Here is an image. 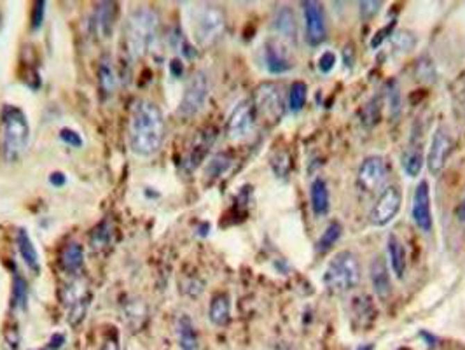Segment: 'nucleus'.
I'll return each mask as SVG.
<instances>
[{"label":"nucleus","instance_id":"f257e3e1","mask_svg":"<svg viewBox=\"0 0 465 350\" xmlns=\"http://www.w3.org/2000/svg\"><path fill=\"white\" fill-rule=\"evenodd\" d=\"M164 139V117L151 100H138L130 117V147L138 156H153Z\"/></svg>","mask_w":465,"mask_h":350},{"label":"nucleus","instance_id":"f03ea898","mask_svg":"<svg viewBox=\"0 0 465 350\" xmlns=\"http://www.w3.org/2000/svg\"><path fill=\"white\" fill-rule=\"evenodd\" d=\"M160 32V18L153 8L140 6L128 15L124 23V46L131 60L144 58Z\"/></svg>","mask_w":465,"mask_h":350},{"label":"nucleus","instance_id":"7ed1b4c3","mask_svg":"<svg viewBox=\"0 0 465 350\" xmlns=\"http://www.w3.org/2000/svg\"><path fill=\"white\" fill-rule=\"evenodd\" d=\"M2 154L8 161H16L25 154L30 142V124L25 112L15 106H6L0 119Z\"/></svg>","mask_w":465,"mask_h":350},{"label":"nucleus","instance_id":"20e7f679","mask_svg":"<svg viewBox=\"0 0 465 350\" xmlns=\"http://www.w3.org/2000/svg\"><path fill=\"white\" fill-rule=\"evenodd\" d=\"M360 278H362V267L359 256L352 251H339L329 261L322 281L331 292L345 294L360 284Z\"/></svg>","mask_w":465,"mask_h":350},{"label":"nucleus","instance_id":"39448f33","mask_svg":"<svg viewBox=\"0 0 465 350\" xmlns=\"http://www.w3.org/2000/svg\"><path fill=\"white\" fill-rule=\"evenodd\" d=\"M193 37L201 48L217 42L226 28V18L221 8L212 4H196L189 11Z\"/></svg>","mask_w":465,"mask_h":350},{"label":"nucleus","instance_id":"423d86ee","mask_svg":"<svg viewBox=\"0 0 465 350\" xmlns=\"http://www.w3.org/2000/svg\"><path fill=\"white\" fill-rule=\"evenodd\" d=\"M208 95H210V81H208L207 72L200 70V72L193 74V77L185 86L184 95H182L178 114L182 117L196 116L207 103Z\"/></svg>","mask_w":465,"mask_h":350},{"label":"nucleus","instance_id":"0eeeda50","mask_svg":"<svg viewBox=\"0 0 465 350\" xmlns=\"http://www.w3.org/2000/svg\"><path fill=\"white\" fill-rule=\"evenodd\" d=\"M254 110L261 114L264 119L278 123L285 112L282 88L276 83L259 84L254 93Z\"/></svg>","mask_w":465,"mask_h":350},{"label":"nucleus","instance_id":"6e6552de","mask_svg":"<svg viewBox=\"0 0 465 350\" xmlns=\"http://www.w3.org/2000/svg\"><path fill=\"white\" fill-rule=\"evenodd\" d=\"M403 207V191L399 186H387L371 210V223L375 226H387L399 214Z\"/></svg>","mask_w":465,"mask_h":350},{"label":"nucleus","instance_id":"1a4fd4ad","mask_svg":"<svg viewBox=\"0 0 465 350\" xmlns=\"http://www.w3.org/2000/svg\"><path fill=\"white\" fill-rule=\"evenodd\" d=\"M453 151V139L446 126H439L434 131L432 140H430L429 154H427V168L432 175H437L446 167V161Z\"/></svg>","mask_w":465,"mask_h":350},{"label":"nucleus","instance_id":"9d476101","mask_svg":"<svg viewBox=\"0 0 465 350\" xmlns=\"http://www.w3.org/2000/svg\"><path fill=\"white\" fill-rule=\"evenodd\" d=\"M387 177V167L385 160L382 156L371 154V156L364 158L362 165L357 174V186L364 191V193H375L382 188Z\"/></svg>","mask_w":465,"mask_h":350},{"label":"nucleus","instance_id":"9b49d317","mask_svg":"<svg viewBox=\"0 0 465 350\" xmlns=\"http://www.w3.org/2000/svg\"><path fill=\"white\" fill-rule=\"evenodd\" d=\"M411 219L425 233L432 231V205H430V186L427 181H420L418 186L414 188L413 205H411Z\"/></svg>","mask_w":465,"mask_h":350},{"label":"nucleus","instance_id":"f8f14e48","mask_svg":"<svg viewBox=\"0 0 465 350\" xmlns=\"http://www.w3.org/2000/svg\"><path fill=\"white\" fill-rule=\"evenodd\" d=\"M303 15H305L306 39L312 46H319L328 37V25H326V11L320 2H303Z\"/></svg>","mask_w":465,"mask_h":350},{"label":"nucleus","instance_id":"ddd939ff","mask_svg":"<svg viewBox=\"0 0 465 350\" xmlns=\"http://www.w3.org/2000/svg\"><path fill=\"white\" fill-rule=\"evenodd\" d=\"M252 128H254V106L245 100L232 109L226 133L231 140H244L251 135Z\"/></svg>","mask_w":465,"mask_h":350},{"label":"nucleus","instance_id":"4468645a","mask_svg":"<svg viewBox=\"0 0 465 350\" xmlns=\"http://www.w3.org/2000/svg\"><path fill=\"white\" fill-rule=\"evenodd\" d=\"M369 277L373 289H375L376 296L380 299H387L392 294V278H390L389 265H387V259L383 256H376L369 265Z\"/></svg>","mask_w":465,"mask_h":350},{"label":"nucleus","instance_id":"2eb2a0df","mask_svg":"<svg viewBox=\"0 0 465 350\" xmlns=\"http://www.w3.org/2000/svg\"><path fill=\"white\" fill-rule=\"evenodd\" d=\"M264 65L269 74H285L292 69L291 58L282 44L269 42L264 48Z\"/></svg>","mask_w":465,"mask_h":350},{"label":"nucleus","instance_id":"dca6fc26","mask_svg":"<svg viewBox=\"0 0 465 350\" xmlns=\"http://www.w3.org/2000/svg\"><path fill=\"white\" fill-rule=\"evenodd\" d=\"M400 167L406 172L407 177H418L423 168V153H422V140L414 137L409 146L404 149L400 156Z\"/></svg>","mask_w":465,"mask_h":350},{"label":"nucleus","instance_id":"f3484780","mask_svg":"<svg viewBox=\"0 0 465 350\" xmlns=\"http://www.w3.org/2000/svg\"><path fill=\"white\" fill-rule=\"evenodd\" d=\"M116 16H117V8L114 2H100V4L96 6L93 25H95V32L99 33L102 39H107V37L112 35Z\"/></svg>","mask_w":465,"mask_h":350},{"label":"nucleus","instance_id":"a211bd4d","mask_svg":"<svg viewBox=\"0 0 465 350\" xmlns=\"http://www.w3.org/2000/svg\"><path fill=\"white\" fill-rule=\"evenodd\" d=\"M177 331V342L180 350H200V340H198L196 328L187 314H182L175 324Z\"/></svg>","mask_w":465,"mask_h":350},{"label":"nucleus","instance_id":"6ab92c4d","mask_svg":"<svg viewBox=\"0 0 465 350\" xmlns=\"http://www.w3.org/2000/svg\"><path fill=\"white\" fill-rule=\"evenodd\" d=\"M389 259H390V268L396 274V277L399 281H403L404 275L407 270V256L404 244L400 242V238L396 233L389 235Z\"/></svg>","mask_w":465,"mask_h":350},{"label":"nucleus","instance_id":"aec40b11","mask_svg":"<svg viewBox=\"0 0 465 350\" xmlns=\"http://www.w3.org/2000/svg\"><path fill=\"white\" fill-rule=\"evenodd\" d=\"M310 198H312L313 214L319 215V217L329 214V208H331V197H329L328 183H326L322 177H316V179L312 183Z\"/></svg>","mask_w":465,"mask_h":350},{"label":"nucleus","instance_id":"412c9836","mask_svg":"<svg viewBox=\"0 0 465 350\" xmlns=\"http://www.w3.org/2000/svg\"><path fill=\"white\" fill-rule=\"evenodd\" d=\"M208 319L214 326H226L231 319V299L226 292H219L212 298L210 308H208Z\"/></svg>","mask_w":465,"mask_h":350},{"label":"nucleus","instance_id":"4be33fe9","mask_svg":"<svg viewBox=\"0 0 465 350\" xmlns=\"http://www.w3.org/2000/svg\"><path fill=\"white\" fill-rule=\"evenodd\" d=\"M16 244H18V251L22 254V259L25 261L26 267L33 272V274H39L40 272V261L39 254H37V249L33 245L32 238H30L28 231L26 230H18L16 235Z\"/></svg>","mask_w":465,"mask_h":350},{"label":"nucleus","instance_id":"5701e85b","mask_svg":"<svg viewBox=\"0 0 465 350\" xmlns=\"http://www.w3.org/2000/svg\"><path fill=\"white\" fill-rule=\"evenodd\" d=\"M60 262H62V268L69 274H77V272L83 268L84 262V251L79 244L72 242V244L65 245L60 256Z\"/></svg>","mask_w":465,"mask_h":350},{"label":"nucleus","instance_id":"b1692460","mask_svg":"<svg viewBox=\"0 0 465 350\" xmlns=\"http://www.w3.org/2000/svg\"><path fill=\"white\" fill-rule=\"evenodd\" d=\"M273 26H275V30L278 33H280L282 37H285V39H296V32H298V26H296V18H294V12L291 11V9L285 6V8H282L280 11L276 12L275 16V22H273Z\"/></svg>","mask_w":465,"mask_h":350},{"label":"nucleus","instance_id":"393cba45","mask_svg":"<svg viewBox=\"0 0 465 350\" xmlns=\"http://www.w3.org/2000/svg\"><path fill=\"white\" fill-rule=\"evenodd\" d=\"M117 77L116 70H114L112 62L109 58H103L99 67V86L103 97H110L116 90Z\"/></svg>","mask_w":465,"mask_h":350},{"label":"nucleus","instance_id":"a878e982","mask_svg":"<svg viewBox=\"0 0 465 350\" xmlns=\"http://www.w3.org/2000/svg\"><path fill=\"white\" fill-rule=\"evenodd\" d=\"M341 235H343V224L339 223V221H332V223H329V226L326 228V231H323V233L320 235L319 240H316V245H315L316 252H319V254H326V252L331 251V249L338 244Z\"/></svg>","mask_w":465,"mask_h":350},{"label":"nucleus","instance_id":"bb28decb","mask_svg":"<svg viewBox=\"0 0 465 350\" xmlns=\"http://www.w3.org/2000/svg\"><path fill=\"white\" fill-rule=\"evenodd\" d=\"M306 99H308V86H306V83H303V81L292 83L291 90H289V109L292 112H299L306 106Z\"/></svg>","mask_w":465,"mask_h":350},{"label":"nucleus","instance_id":"cd10ccee","mask_svg":"<svg viewBox=\"0 0 465 350\" xmlns=\"http://www.w3.org/2000/svg\"><path fill=\"white\" fill-rule=\"evenodd\" d=\"M28 301V284L19 274H15L12 281V306L18 310H25Z\"/></svg>","mask_w":465,"mask_h":350},{"label":"nucleus","instance_id":"c85d7f7f","mask_svg":"<svg viewBox=\"0 0 465 350\" xmlns=\"http://www.w3.org/2000/svg\"><path fill=\"white\" fill-rule=\"evenodd\" d=\"M390 40H392L394 51L399 53H407L416 46V37L411 32H407V30H397V32L392 33Z\"/></svg>","mask_w":465,"mask_h":350},{"label":"nucleus","instance_id":"c756f323","mask_svg":"<svg viewBox=\"0 0 465 350\" xmlns=\"http://www.w3.org/2000/svg\"><path fill=\"white\" fill-rule=\"evenodd\" d=\"M231 163H232V160L226 153L215 154V156L212 158L210 163H208L207 175H210V177H214V179L215 177H221V175L226 174V170L231 167Z\"/></svg>","mask_w":465,"mask_h":350},{"label":"nucleus","instance_id":"7c9ffc66","mask_svg":"<svg viewBox=\"0 0 465 350\" xmlns=\"http://www.w3.org/2000/svg\"><path fill=\"white\" fill-rule=\"evenodd\" d=\"M271 168L278 177H287L289 170H291V158H289L287 151H278L271 158Z\"/></svg>","mask_w":465,"mask_h":350},{"label":"nucleus","instance_id":"2f4dec72","mask_svg":"<svg viewBox=\"0 0 465 350\" xmlns=\"http://www.w3.org/2000/svg\"><path fill=\"white\" fill-rule=\"evenodd\" d=\"M109 238H110V231H109V228H107V223H102L95 231H93V235H91V247L93 249L105 247Z\"/></svg>","mask_w":465,"mask_h":350},{"label":"nucleus","instance_id":"473e14b6","mask_svg":"<svg viewBox=\"0 0 465 350\" xmlns=\"http://www.w3.org/2000/svg\"><path fill=\"white\" fill-rule=\"evenodd\" d=\"M380 121V102L378 99H373L366 107V116H364V123L366 126H373Z\"/></svg>","mask_w":465,"mask_h":350},{"label":"nucleus","instance_id":"72a5a7b5","mask_svg":"<svg viewBox=\"0 0 465 350\" xmlns=\"http://www.w3.org/2000/svg\"><path fill=\"white\" fill-rule=\"evenodd\" d=\"M360 16H362L364 19H371L375 18L376 15L380 12V9H382V2H376V0H364V2H360Z\"/></svg>","mask_w":465,"mask_h":350},{"label":"nucleus","instance_id":"f704fd0d","mask_svg":"<svg viewBox=\"0 0 465 350\" xmlns=\"http://www.w3.org/2000/svg\"><path fill=\"white\" fill-rule=\"evenodd\" d=\"M394 28H396V19H392V22H390L389 25L385 26V28H382V30H378V32H376V35L373 37V40H371V48H373V49L380 48V46H382V44L387 40V37H389V35L392 37Z\"/></svg>","mask_w":465,"mask_h":350},{"label":"nucleus","instance_id":"c9c22d12","mask_svg":"<svg viewBox=\"0 0 465 350\" xmlns=\"http://www.w3.org/2000/svg\"><path fill=\"white\" fill-rule=\"evenodd\" d=\"M336 63H338V58H336V55L332 51H326L322 53V56L319 58V69L322 74H329L332 69L336 67Z\"/></svg>","mask_w":465,"mask_h":350},{"label":"nucleus","instance_id":"e433bc0d","mask_svg":"<svg viewBox=\"0 0 465 350\" xmlns=\"http://www.w3.org/2000/svg\"><path fill=\"white\" fill-rule=\"evenodd\" d=\"M387 92H389V97H390V112H392V116L394 114H399V110H400V95H399V86H397V83H390L389 84V90H387Z\"/></svg>","mask_w":465,"mask_h":350},{"label":"nucleus","instance_id":"4c0bfd02","mask_svg":"<svg viewBox=\"0 0 465 350\" xmlns=\"http://www.w3.org/2000/svg\"><path fill=\"white\" fill-rule=\"evenodd\" d=\"M60 137H62V140L65 144H69L70 147H81L83 146V139H81V135L77 133V131L70 130V128H63L62 131H60Z\"/></svg>","mask_w":465,"mask_h":350},{"label":"nucleus","instance_id":"58836bf2","mask_svg":"<svg viewBox=\"0 0 465 350\" xmlns=\"http://www.w3.org/2000/svg\"><path fill=\"white\" fill-rule=\"evenodd\" d=\"M416 77L423 81H432L434 79V65L430 62H418L416 65Z\"/></svg>","mask_w":465,"mask_h":350},{"label":"nucleus","instance_id":"ea45409f","mask_svg":"<svg viewBox=\"0 0 465 350\" xmlns=\"http://www.w3.org/2000/svg\"><path fill=\"white\" fill-rule=\"evenodd\" d=\"M341 60H343V63L348 67V69H352V67L355 65V46H353L352 42H348L345 48H343Z\"/></svg>","mask_w":465,"mask_h":350},{"label":"nucleus","instance_id":"a19ab883","mask_svg":"<svg viewBox=\"0 0 465 350\" xmlns=\"http://www.w3.org/2000/svg\"><path fill=\"white\" fill-rule=\"evenodd\" d=\"M44 2H37L35 8H33V15H32V26L33 28H39L42 25V16H44Z\"/></svg>","mask_w":465,"mask_h":350},{"label":"nucleus","instance_id":"79ce46f5","mask_svg":"<svg viewBox=\"0 0 465 350\" xmlns=\"http://www.w3.org/2000/svg\"><path fill=\"white\" fill-rule=\"evenodd\" d=\"M65 175L62 174V172H53L51 175H49V183L53 184V186H63L65 184Z\"/></svg>","mask_w":465,"mask_h":350},{"label":"nucleus","instance_id":"37998d69","mask_svg":"<svg viewBox=\"0 0 465 350\" xmlns=\"http://www.w3.org/2000/svg\"><path fill=\"white\" fill-rule=\"evenodd\" d=\"M63 343H65V336H63V335H55L51 340H49L48 349L49 350H58L60 347L63 345Z\"/></svg>","mask_w":465,"mask_h":350},{"label":"nucleus","instance_id":"c03bdc74","mask_svg":"<svg viewBox=\"0 0 465 350\" xmlns=\"http://www.w3.org/2000/svg\"><path fill=\"white\" fill-rule=\"evenodd\" d=\"M170 70H171V74H174L175 77H180L182 70H184V67H182V62H178V60H174V62L170 63Z\"/></svg>","mask_w":465,"mask_h":350},{"label":"nucleus","instance_id":"a18cd8bd","mask_svg":"<svg viewBox=\"0 0 465 350\" xmlns=\"http://www.w3.org/2000/svg\"><path fill=\"white\" fill-rule=\"evenodd\" d=\"M457 219H458V221H462V223L465 221V197H464V200L460 201V205H458V208H457Z\"/></svg>","mask_w":465,"mask_h":350},{"label":"nucleus","instance_id":"49530a36","mask_svg":"<svg viewBox=\"0 0 465 350\" xmlns=\"http://www.w3.org/2000/svg\"><path fill=\"white\" fill-rule=\"evenodd\" d=\"M102 350H119V347H117L116 340H112V342H110V340H107V342L103 343V349Z\"/></svg>","mask_w":465,"mask_h":350},{"label":"nucleus","instance_id":"de8ad7c7","mask_svg":"<svg viewBox=\"0 0 465 350\" xmlns=\"http://www.w3.org/2000/svg\"><path fill=\"white\" fill-rule=\"evenodd\" d=\"M355 350H375V345L373 343H366V345H359Z\"/></svg>","mask_w":465,"mask_h":350},{"label":"nucleus","instance_id":"09e8293b","mask_svg":"<svg viewBox=\"0 0 465 350\" xmlns=\"http://www.w3.org/2000/svg\"><path fill=\"white\" fill-rule=\"evenodd\" d=\"M44 350H49V349H48V347H46V349H44Z\"/></svg>","mask_w":465,"mask_h":350}]
</instances>
